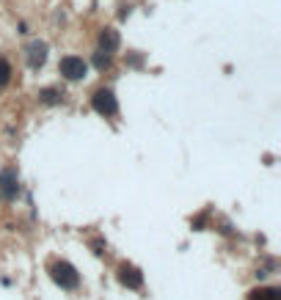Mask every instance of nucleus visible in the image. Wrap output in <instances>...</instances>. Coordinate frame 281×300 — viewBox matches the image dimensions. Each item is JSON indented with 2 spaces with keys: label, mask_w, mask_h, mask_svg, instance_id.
<instances>
[{
  "label": "nucleus",
  "mask_w": 281,
  "mask_h": 300,
  "mask_svg": "<svg viewBox=\"0 0 281 300\" xmlns=\"http://www.w3.org/2000/svg\"><path fill=\"white\" fill-rule=\"evenodd\" d=\"M44 61H47V44L33 42L31 47H28V63H31V69H39Z\"/></svg>",
  "instance_id": "obj_7"
},
{
  "label": "nucleus",
  "mask_w": 281,
  "mask_h": 300,
  "mask_svg": "<svg viewBox=\"0 0 281 300\" xmlns=\"http://www.w3.org/2000/svg\"><path fill=\"white\" fill-rule=\"evenodd\" d=\"M61 75L66 80H83L85 72H88V63L83 58H77V55H66V58H61Z\"/></svg>",
  "instance_id": "obj_3"
},
{
  "label": "nucleus",
  "mask_w": 281,
  "mask_h": 300,
  "mask_svg": "<svg viewBox=\"0 0 281 300\" xmlns=\"http://www.w3.org/2000/svg\"><path fill=\"white\" fill-rule=\"evenodd\" d=\"M94 66H97V69H108V66H111V52L99 50L97 55H94Z\"/></svg>",
  "instance_id": "obj_10"
},
{
  "label": "nucleus",
  "mask_w": 281,
  "mask_h": 300,
  "mask_svg": "<svg viewBox=\"0 0 281 300\" xmlns=\"http://www.w3.org/2000/svg\"><path fill=\"white\" fill-rule=\"evenodd\" d=\"M0 190H3L6 198L17 196L19 185H17V171H14V168H3V171H0Z\"/></svg>",
  "instance_id": "obj_5"
},
{
  "label": "nucleus",
  "mask_w": 281,
  "mask_h": 300,
  "mask_svg": "<svg viewBox=\"0 0 281 300\" xmlns=\"http://www.w3.org/2000/svg\"><path fill=\"white\" fill-rule=\"evenodd\" d=\"M50 275L61 289H77V284H80V275H77L75 265H69V262H55L50 267Z\"/></svg>",
  "instance_id": "obj_1"
},
{
  "label": "nucleus",
  "mask_w": 281,
  "mask_h": 300,
  "mask_svg": "<svg viewBox=\"0 0 281 300\" xmlns=\"http://www.w3.org/2000/svg\"><path fill=\"white\" fill-rule=\"evenodd\" d=\"M9 80H11V63L6 58H0V88L6 86Z\"/></svg>",
  "instance_id": "obj_9"
},
{
  "label": "nucleus",
  "mask_w": 281,
  "mask_h": 300,
  "mask_svg": "<svg viewBox=\"0 0 281 300\" xmlns=\"http://www.w3.org/2000/svg\"><path fill=\"white\" fill-rule=\"evenodd\" d=\"M91 105L99 116H113V113L119 111V102H116V96H113L111 88H97L91 96Z\"/></svg>",
  "instance_id": "obj_2"
},
{
  "label": "nucleus",
  "mask_w": 281,
  "mask_h": 300,
  "mask_svg": "<svg viewBox=\"0 0 281 300\" xmlns=\"http://www.w3.org/2000/svg\"><path fill=\"white\" fill-rule=\"evenodd\" d=\"M119 44H121V39H119V31H116V28H105L102 33H99V50L116 52Z\"/></svg>",
  "instance_id": "obj_6"
},
{
  "label": "nucleus",
  "mask_w": 281,
  "mask_h": 300,
  "mask_svg": "<svg viewBox=\"0 0 281 300\" xmlns=\"http://www.w3.org/2000/svg\"><path fill=\"white\" fill-rule=\"evenodd\" d=\"M251 300H281L279 289H256L251 292Z\"/></svg>",
  "instance_id": "obj_8"
},
{
  "label": "nucleus",
  "mask_w": 281,
  "mask_h": 300,
  "mask_svg": "<svg viewBox=\"0 0 281 300\" xmlns=\"http://www.w3.org/2000/svg\"><path fill=\"white\" fill-rule=\"evenodd\" d=\"M119 281L124 284L127 289H141V286H144V273H141L135 265H121L119 267Z\"/></svg>",
  "instance_id": "obj_4"
},
{
  "label": "nucleus",
  "mask_w": 281,
  "mask_h": 300,
  "mask_svg": "<svg viewBox=\"0 0 281 300\" xmlns=\"http://www.w3.org/2000/svg\"><path fill=\"white\" fill-rule=\"evenodd\" d=\"M44 99V102H58V94H55V91H52V88H44L42 94H39Z\"/></svg>",
  "instance_id": "obj_11"
}]
</instances>
